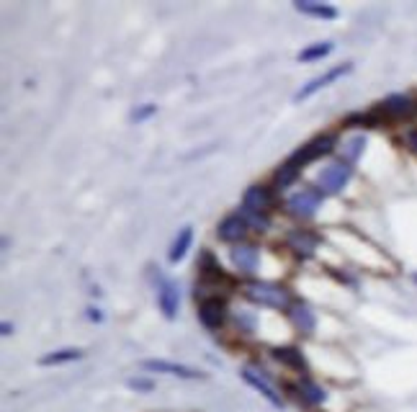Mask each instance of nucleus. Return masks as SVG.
Here are the masks:
<instances>
[{
	"label": "nucleus",
	"mask_w": 417,
	"mask_h": 412,
	"mask_svg": "<svg viewBox=\"0 0 417 412\" xmlns=\"http://www.w3.org/2000/svg\"><path fill=\"white\" fill-rule=\"evenodd\" d=\"M299 173H302V168L296 165V162H291V160H286L281 165V168L276 170V176H273V183H276V189H289L291 183L299 178Z\"/></svg>",
	"instance_id": "20"
},
{
	"label": "nucleus",
	"mask_w": 417,
	"mask_h": 412,
	"mask_svg": "<svg viewBox=\"0 0 417 412\" xmlns=\"http://www.w3.org/2000/svg\"><path fill=\"white\" fill-rule=\"evenodd\" d=\"M364 147H366V139H364V137H353V139H348V142H345V147H343L345 160H348V162L358 160V155L364 152Z\"/></svg>",
	"instance_id": "26"
},
{
	"label": "nucleus",
	"mask_w": 417,
	"mask_h": 412,
	"mask_svg": "<svg viewBox=\"0 0 417 412\" xmlns=\"http://www.w3.org/2000/svg\"><path fill=\"white\" fill-rule=\"evenodd\" d=\"M243 291L250 302H255V305H260V307L289 310V307L294 305L289 289H283V286H278V284H270V281H248Z\"/></svg>",
	"instance_id": "1"
},
{
	"label": "nucleus",
	"mask_w": 417,
	"mask_h": 412,
	"mask_svg": "<svg viewBox=\"0 0 417 412\" xmlns=\"http://www.w3.org/2000/svg\"><path fill=\"white\" fill-rule=\"evenodd\" d=\"M248 235V222L243 219V214H229L224 216L219 227H216V237L224 243H240Z\"/></svg>",
	"instance_id": "14"
},
{
	"label": "nucleus",
	"mask_w": 417,
	"mask_h": 412,
	"mask_svg": "<svg viewBox=\"0 0 417 412\" xmlns=\"http://www.w3.org/2000/svg\"><path fill=\"white\" fill-rule=\"evenodd\" d=\"M191 243H194V227H183L178 235H175L173 245H170V263H178V260H183L186 258V253H189Z\"/></svg>",
	"instance_id": "17"
},
{
	"label": "nucleus",
	"mask_w": 417,
	"mask_h": 412,
	"mask_svg": "<svg viewBox=\"0 0 417 412\" xmlns=\"http://www.w3.org/2000/svg\"><path fill=\"white\" fill-rule=\"evenodd\" d=\"M415 281H417V276H415Z\"/></svg>",
	"instance_id": "31"
},
{
	"label": "nucleus",
	"mask_w": 417,
	"mask_h": 412,
	"mask_svg": "<svg viewBox=\"0 0 417 412\" xmlns=\"http://www.w3.org/2000/svg\"><path fill=\"white\" fill-rule=\"evenodd\" d=\"M330 52H332V41H320V44H312V47L302 49V52H299V62L322 60V57H327Z\"/></svg>",
	"instance_id": "23"
},
{
	"label": "nucleus",
	"mask_w": 417,
	"mask_h": 412,
	"mask_svg": "<svg viewBox=\"0 0 417 412\" xmlns=\"http://www.w3.org/2000/svg\"><path fill=\"white\" fill-rule=\"evenodd\" d=\"M317 245H320V237L310 230H291L286 235V248L294 253L296 258H312L317 253Z\"/></svg>",
	"instance_id": "8"
},
{
	"label": "nucleus",
	"mask_w": 417,
	"mask_h": 412,
	"mask_svg": "<svg viewBox=\"0 0 417 412\" xmlns=\"http://www.w3.org/2000/svg\"><path fill=\"white\" fill-rule=\"evenodd\" d=\"M237 324H243V327H248V332L253 330V317H245V315H237Z\"/></svg>",
	"instance_id": "30"
},
{
	"label": "nucleus",
	"mask_w": 417,
	"mask_h": 412,
	"mask_svg": "<svg viewBox=\"0 0 417 412\" xmlns=\"http://www.w3.org/2000/svg\"><path fill=\"white\" fill-rule=\"evenodd\" d=\"M350 70H353V65L350 62H345V65H337V68H332V70H327L324 75H320V78H315V80H310L304 88H299L294 93V101H307L310 95H315L317 90H322V88H327L330 83H335L337 78H343V75H348Z\"/></svg>",
	"instance_id": "7"
},
{
	"label": "nucleus",
	"mask_w": 417,
	"mask_h": 412,
	"mask_svg": "<svg viewBox=\"0 0 417 412\" xmlns=\"http://www.w3.org/2000/svg\"><path fill=\"white\" fill-rule=\"evenodd\" d=\"M199 270H201V284L204 286H216V284H224V286H232V281H229V276L224 273V268L219 265V260H216L211 253L204 250L201 258H199Z\"/></svg>",
	"instance_id": "10"
},
{
	"label": "nucleus",
	"mask_w": 417,
	"mask_h": 412,
	"mask_svg": "<svg viewBox=\"0 0 417 412\" xmlns=\"http://www.w3.org/2000/svg\"><path fill=\"white\" fill-rule=\"evenodd\" d=\"M276 206V194L268 186H250L243 196V209L258 211V214H268Z\"/></svg>",
	"instance_id": "6"
},
{
	"label": "nucleus",
	"mask_w": 417,
	"mask_h": 412,
	"mask_svg": "<svg viewBox=\"0 0 417 412\" xmlns=\"http://www.w3.org/2000/svg\"><path fill=\"white\" fill-rule=\"evenodd\" d=\"M291 389H294V392H299V397H302L307 405H320V402H324V397H327L322 386H317L312 379H302V381H299V386H291Z\"/></svg>",
	"instance_id": "19"
},
{
	"label": "nucleus",
	"mask_w": 417,
	"mask_h": 412,
	"mask_svg": "<svg viewBox=\"0 0 417 412\" xmlns=\"http://www.w3.org/2000/svg\"><path fill=\"white\" fill-rule=\"evenodd\" d=\"M83 359V353L78 348H65V351H54L47 353V356H41L39 364L41 366H60V364H70V361H78Z\"/></svg>",
	"instance_id": "22"
},
{
	"label": "nucleus",
	"mask_w": 417,
	"mask_h": 412,
	"mask_svg": "<svg viewBox=\"0 0 417 412\" xmlns=\"http://www.w3.org/2000/svg\"><path fill=\"white\" fill-rule=\"evenodd\" d=\"M353 178V168H350V162H332L327 168L317 176V186L315 189L322 194V196H332V194H340V191L348 186V181Z\"/></svg>",
	"instance_id": "2"
},
{
	"label": "nucleus",
	"mask_w": 417,
	"mask_h": 412,
	"mask_svg": "<svg viewBox=\"0 0 417 412\" xmlns=\"http://www.w3.org/2000/svg\"><path fill=\"white\" fill-rule=\"evenodd\" d=\"M345 127H381V114L371 111V114H350L345 119Z\"/></svg>",
	"instance_id": "24"
},
{
	"label": "nucleus",
	"mask_w": 417,
	"mask_h": 412,
	"mask_svg": "<svg viewBox=\"0 0 417 412\" xmlns=\"http://www.w3.org/2000/svg\"><path fill=\"white\" fill-rule=\"evenodd\" d=\"M296 11H302L307 16H317V19H335L337 11L332 6H324V3H312V0H299L296 3Z\"/></svg>",
	"instance_id": "21"
},
{
	"label": "nucleus",
	"mask_w": 417,
	"mask_h": 412,
	"mask_svg": "<svg viewBox=\"0 0 417 412\" xmlns=\"http://www.w3.org/2000/svg\"><path fill=\"white\" fill-rule=\"evenodd\" d=\"M404 142H407V147H410L412 152H417V129H412V132L404 134Z\"/></svg>",
	"instance_id": "28"
},
{
	"label": "nucleus",
	"mask_w": 417,
	"mask_h": 412,
	"mask_svg": "<svg viewBox=\"0 0 417 412\" xmlns=\"http://www.w3.org/2000/svg\"><path fill=\"white\" fill-rule=\"evenodd\" d=\"M322 194L317 189H299L296 194H291L286 199V211L296 219H312L320 209V204H322Z\"/></svg>",
	"instance_id": "4"
},
{
	"label": "nucleus",
	"mask_w": 417,
	"mask_h": 412,
	"mask_svg": "<svg viewBox=\"0 0 417 412\" xmlns=\"http://www.w3.org/2000/svg\"><path fill=\"white\" fill-rule=\"evenodd\" d=\"M142 369L144 371H155V374H170V376L178 379H204V374L199 369H191V366L183 364H173V361H142Z\"/></svg>",
	"instance_id": "11"
},
{
	"label": "nucleus",
	"mask_w": 417,
	"mask_h": 412,
	"mask_svg": "<svg viewBox=\"0 0 417 412\" xmlns=\"http://www.w3.org/2000/svg\"><path fill=\"white\" fill-rule=\"evenodd\" d=\"M199 319L208 330H219L227 322V305L219 297H204L199 305Z\"/></svg>",
	"instance_id": "5"
},
{
	"label": "nucleus",
	"mask_w": 417,
	"mask_h": 412,
	"mask_svg": "<svg viewBox=\"0 0 417 412\" xmlns=\"http://www.w3.org/2000/svg\"><path fill=\"white\" fill-rule=\"evenodd\" d=\"M129 386H132V389H142V392H149V389H152V384H149V381H142V379H132Z\"/></svg>",
	"instance_id": "29"
},
{
	"label": "nucleus",
	"mask_w": 417,
	"mask_h": 412,
	"mask_svg": "<svg viewBox=\"0 0 417 412\" xmlns=\"http://www.w3.org/2000/svg\"><path fill=\"white\" fill-rule=\"evenodd\" d=\"M243 219L248 222V227H255V232H265V230L270 227L268 214H258V211L243 209Z\"/></svg>",
	"instance_id": "25"
},
{
	"label": "nucleus",
	"mask_w": 417,
	"mask_h": 412,
	"mask_svg": "<svg viewBox=\"0 0 417 412\" xmlns=\"http://www.w3.org/2000/svg\"><path fill=\"white\" fill-rule=\"evenodd\" d=\"M229 258H232V265L237 268V273H243V276H253L258 270V248H253V245H235Z\"/></svg>",
	"instance_id": "12"
},
{
	"label": "nucleus",
	"mask_w": 417,
	"mask_h": 412,
	"mask_svg": "<svg viewBox=\"0 0 417 412\" xmlns=\"http://www.w3.org/2000/svg\"><path fill=\"white\" fill-rule=\"evenodd\" d=\"M178 305H181V291L178 284L170 281V278H160V286H157V307L168 319H175L178 315Z\"/></svg>",
	"instance_id": "9"
},
{
	"label": "nucleus",
	"mask_w": 417,
	"mask_h": 412,
	"mask_svg": "<svg viewBox=\"0 0 417 412\" xmlns=\"http://www.w3.org/2000/svg\"><path fill=\"white\" fill-rule=\"evenodd\" d=\"M243 379L248 381L250 386H253V389H255V392H260L263 397L268 399V402H270L273 407H283V397L276 392V386L270 384V381H268L265 376H263V374L253 371V369L248 366V369H243Z\"/></svg>",
	"instance_id": "13"
},
{
	"label": "nucleus",
	"mask_w": 417,
	"mask_h": 412,
	"mask_svg": "<svg viewBox=\"0 0 417 412\" xmlns=\"http://www.w3.org/2000/svg\"><path fill=\"white\" fill-rule=\"evenodd\" d=\"M273 359H276L278 364L294 369V371H304V369H307V361H304L302 351H299V348H291V345H286V348H273Z\"/></svg>",
	"instance_id": "18"
},
{
	"label": "nucleus",
	"mask_w": 417,
	"mask_h": 412,
	"mask_svg": "<svg viewBox=\"0 0 417 412\" xmlns=\"http://www.w3.org/2000/svg\"><path fill=\"white\" fill-rule=\"evenodd\" d=\"M157 108L152 106V103H147V106L144 108H139V111H134V114H132V119H134V122H144V119H149V116L155 114Z\"/></svg>",
	"instance_id": "27"
},
{
	"label": "nucleus",
	"mask_w": 417,
	"mask_h": 412,
	"mask_svg": "<svg viewBox=\"0 0 417 412\" xmlns=\"http://www.w3.org/2000/svg\"><path fill=\"white\" fill-rule=\"evenodd\" d=\"M379 114H384V116H389V119H404V116H410L412 111H415V103L407 98V95H389L386 101H381L379 103V108H376Z\"/></svg>",
	"instance_id": "16"
},
{
	"label": "nucleus",
	"mask_w": 417,
	"mask_h": 412,
	"mask_svg": "<svg viewBox=\"0 0 417 412\" xmlns=\"http://www.w3.org/2000/svg\"><path fill=\"white\" fill-rule=\"evenodd\" d=\"M289 319L294 322V327L302 335H312L317 327V317H315V312L310 310V305H304V302H294V305L289 307Z\"/></svg>",
	"instance_id": "15"
},
{
	"label": "nucleus",
	"mask_w": 417,
	"mask_h": 412,
	"mask_svg": "<svg viewBox=\"0 0 417 412\" xmlns=\"http://www.w3.org/2000/svg\"><path fill=\"white\" fill-rule=\"evenodd\" d=\"M335 144H337L335 134H320V137H315V139H310L307 144H302L289 160L296 162L299 168H304V165H310V162L320 160V157L330 155L332 149H335Z\"/></svg>",
	"instance_id": "3"
}]
</instances>
